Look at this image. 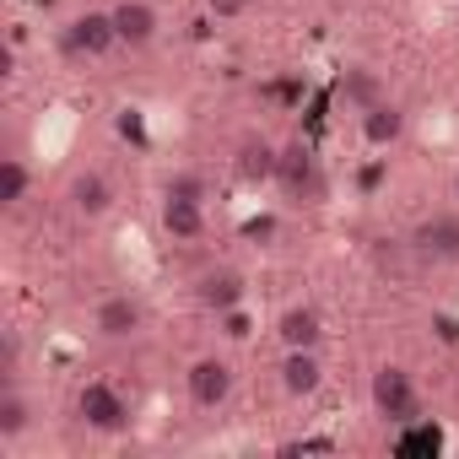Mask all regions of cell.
<instances>
[{
  "label": "cell",
  "instance_id": "1",
  "mask_svg": "<svg viewBox=\"0 0 459 459\" xmlns=\"http://www.w3.org/2000/svg\"><path fill=\"white\" fill-rule=\"evenodd\" d=\"M368 405L373 416L384 421H416L421 416V389H416V373L405 362H378L368 373Z\"/></svg>",
  "mask_w": 459,
  "mask_h": 459
},
{
  "label": "cell",
  "instance_id": "2",
  "mask_svg": "<svg viewBox=\"0 0 459 459\" xmlns=\"http://www.w3.org/2000/svg\"><path fill=\"white\" fill-rule=\"evenodd\" d=\"M184 394H189L195 411H221L238 394V368L227 357H216V351H205V357H195L184 368Z\"/></svg>",
  "mask_w": 459,
  "mask_h": 459
},
{
  "label": "cell",
  "instance_id": "3",
  "mask_svg": "<svg viewBox=\"0 0 459 459\" xmlns=\"http://www.w3.org/2000/svg\"><path fill=\"white\" fill-rule=\"evenodd\" d=\"M76 421L87 432H98V437H119L130 427V400L108 378H92V384L76 389Z\"/></svg>",
  "mask_w": 459,
  "mask_h": 459
},
{
  "label": "cell",
  "instance_id": "4",
  "mask_svg": "<svg viewBox=\"0 0 459 459\" xmlns=\"http://www.w3.org/2000/svg\"><path fill=\"white\" fill-rule=\"evenodd\" d=\"M416 265H459V211H432L405 233Z\"/></svg>",
  "mask_w": 459,
  "mask_h": 459
},
{
  "label": "cell",
  "instance_id": "5",
  "mask_svg": "<svg viewBox=\"0 0 459 459\" xmlns=\"http://www.w3.org/2000/svg\"><path fill=\"white\" fill-rule=\"evenodd\" d=\"M60 49L71 60H108L119 49V33H114V17L108 6L103 12H76L65 28H60Z\"/></svg>",
  "mask_w": 459,
  "mask_h": 459
},
{
  "label": "cell",
  "instance_id": "6",
  "mask_svg": "<svg viewBox=\"0 0 459 459\" xmlns=\"http://www.w3.org/2000/svg\"><path fill=\"white\" fill-rule=\"evenodd\" d=\"M189 298H195V308H205L211 319H221V314H233V308L249 303V281L233 265H211V271H200L189 281Z\"/></svg>",
  "mask_w": 459,
  "mask_h": 459
},
{
  "label": "cell",
  "instance_id": "7",
  "mask_svg": "<svg viewBox=\"0 0 459 459\" xmlns=\"http://www.w3.org/2000/svg\"><path fill=\"white\" fill-rule=\"evenodd\" d=\"M276 189L287 200H319L325 195V178H319V157L308 141H281V157H276Z\"/></svg>",
  "mask_w": 459,
  "mask_h": 459
},
{
  "label": "cell",
  "instance_id": "8",
  "mask_svg": "<svg viewBox=\"0 0 459 459\" xmlns=\"http://www.w3.org/2000/svg\"><path fill=\"white\" fill-rule=\"evenodd\" d=\"M146 330V303L135 292H103L92 303V335L98 341H135Z\"/></svg>",
  "mask_w": 459,
  "mask_h": 459
},
{
  "label": "cell",
  "instance_id": "9",
  "mask_svg": "<svg viewBox=\"0 0 459 459\" xmlns=\"http://www.w3.org/2000/svg\"><path fill=\"white\" fill-rule=\"evenodd\" d=\"M157 227H162V238H168V244H200V238H205V227H211L205 200H189V195L162 189V195H157Z\"/></svg>",
  "mask_w": 459,
  "mask_h": 459
},
{
  "label": "cell",
  "instance_id": "10",
  "mask_svg": "<svg viewBox=\"0 0 459 459\" xmlns=\"http://www.w3.org/2000/svg\"><path fill=\"white\" fill-rule=\"evenodd\" d=\"M114 200H119V189L103 168H76L71 184H65V205H71L76 221H103L114 211Z\"/></svg>",
  "mask_w": 459,
  "mask_h": 459
},
{
  "label": "cell",
  "instance_id": "11",
  "mask_svg": "<svg viewBox=\"0 0 459 459\" xmlns=\"http://www.w3.org/2000/svg\"><path fill=\"white\" fill-rule=\"evenodd\" d=\"M108 17H114L119 49H130V55L152 49V44H157V33H162V17H157V6H152V0H114V6H108Z\"/></svg>",
  "mask_w": 459,
  "mask_h": 459
},
{
  "label": "cell",
  "instance_id": "12",
  "mask_svg": "<svg viewBox=\"0 0 459 459\" xmlns=\"http://www.w3.org/2000/svg\"><path fill=\"white\" fill-rule=\"evenodd\" d=\"M276 378H281V394H287V400H314V394L325 389V357H319V346L281 351Z\"/></svg>",
  "mask_w": 459,
  "mask_h": 459
},
{
  "label": "cell",
  "instance_id": "13",
  "mask_svg": "<svg viewBox=\"0 0 459 459\" xmlns=\"http://www.w3.org/2000/svg\"><path fill=\"white\" fill-rule=\"evenodd\" d=\"M405 108L400 103H389V98H378V103H368L362 114H357V130H362V141L373 146V152H389V146H400L405 141Z\"/></svg>",
  "mask_w": 459,
  "mask_h": 459
},
{
  "label": "cell",
  "instance_id": "14",
  "mask_svg": "<svg viewBox=\"0 0 459 459\" xmlns=\"http://www.w3.org/2000/svg\"><path fill=\"white\" fill-rule=\"evenodd\" d=\"M276 341H281V351L325 346V314H319V303H287L276 314Z\"/></svg>",
  "mask_w": 459,
  "mask_h": 459
},
{
  "label": "cell",
  "instance_id": "15",
  "mask_svg": "<svg viewBox=\"0 0 459 459\" xmlns=\"http://www.w3.org/2000/svg\"><path fill=\"white\" fill-rule=\"evenodd\" d=\"M33 421H39V411H33L28 389L17 378H6V384H0V448H17L33 432Z\"/></svg>",
  "mask_w": 459,
  "mask_h": 459
},
{
  "label": "cell",
  "instance_id": "16",
  "mask_svg": "<svg viewBox=\"0 0 459 459\" xmlns=\"http://www.w3.org/2000/svg\"><path fill=\"white\" fill-rule=\"evenodd\" d=\"M276 157H281V146L271 135H244L233 152V168L244 184H276Z\"/></svg>",
  "mask_w": 459,
  "mask_h": 459
},
{
  "label": "cell",
  "instance_id": "17",
  "mask_svg": "<svg viewBox=\"0 0 459 459\" xmlns=\"http://www.w3.org/2000/svg\"><path fill=\"white\" fill-rule=\"evenodd\" d=\"M28 200H33V168H28V157L6 152V157H0V211L17 216Z\"/></svg>",
  "mask_w": 459,
  "mask_h": 459
},
{
  "label": "cell",
  "instance_id": "18",
  "mask_svg": "<svg viewBox=\"0 0 459 459\" xmlns=\"http://www.w3.org/2000/svg\"><path fill=\"white\" fill-rule=\"evenodd\" d=\"M346 98H351V103H357V114H362L368 103H378V82H373L368 71H357V76L346 82Z\"/></svg>",
  "mask_w": 459,
  "mask_h": 459
},
{
  "label": "cell",
  "instance_id": "19",
  "mask_svg": "<svg viewBox=\"0 0 459 459\" xmlns=\"http://www.w3.org/2000/svg\"><path fill=\"white\" fill-rule=\"evenodd\" d=\"M162 189H173V195H189V200H205V178H200V173H189V168L168 173V184H162Z\"/></svg>",
  "mask_w": 459,
  "mask_h": 459
},
{
  "label": "cell",
  "instance_id": "20",
  "mask_svg": "<svg viewBox=\"0 0 459 459\" xmlns=\"http://www.w3.org/2000/svg\"><path fill=\"white\" fill-rule=\"evenodd\" d=\"M249 6H255V0H205V12L216 22H238V17H249Z\"/></svg>",
  "mask_w": 459,
  "mask_h": 459
},
{
  "label": "cell",
  "instance_id": "21",
  "mask_svg": "<svg viewBox=\"0 0 459 459\" xmlns=\"http://www.w3.org/2000/svg\"><path fill=\"white\" fill-rule=\"evenodd\" d=\"M454 200H459V173H454Z\"/></svg>",
  "mask_w": 459,
  "mask_h": 459
}]
</instances>
